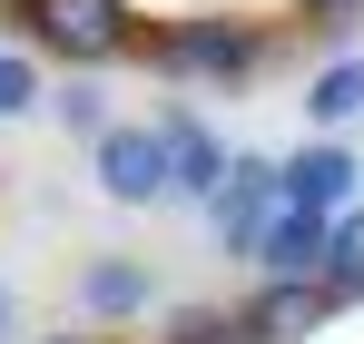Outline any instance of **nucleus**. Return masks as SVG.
<instances>
[{
  "label": "nucleus",
  "mask_w": 364,
  "mask_h": 344,
  "mask_svg": "<svg viewBox=\"0 0 364 344\" xmlns=\"http://www.w3.org/2000/svg\"><path fill=\"white\" fill-rule=\"evenodd\" d=\"M148 59L168 69V79H256L266 69V30L256 20H168Z\"/></svg>",
  "instance_id": "obj_1"
},
{
  "label": "nucleus",
  "mask_w": 364,
  "mask_h": 344,
  "mask_svg": "<svg viewBox=\"0 0 364 344\" xmlns=\"http://www.w3.org/2000/svg\"><path fill=\"white\" fill-rule=\"evenodd\" d=\"M89 177H99L109 207H158V197H178V168H168L158 118H119V128L89 148Z\"/></svg>",
  "instance_id": "obj_2"
},
{
  "label": "nucleus",
  "mask_w": 364,
  "mask_h": 344,
  "mask_svg": "<svg viewBox=\"0 0 364 344\" xmlns=\"http://www.w3.org/2000/svg\"><path fill=\"white\" fill-rule=\"evenodd\" d=\"M276 217H286V158H256V148H237L227 187L207 197V227H217V246H227V256H256Z\"/></svg>",
  "instance_id": "obj_3"
},
{
  "label": "nucleus",
  "mask_w": 364,
  "mask_h": 344,
  "mask_svg": "<svg viewBox=\"0 0 364 344\" xmlns=\"http://www.w3.org/2000/svg\"><path fill=\"white\" fill-rule=\"evenodd\" d=\"M30 40H40V50H60L69 69H99V59L138 50L128 0H30Z\"/></svg>",
  "instance_id": "obj_4"
},
{
  "label": "nucleus",
  "mask_w": 364,
  "mask_h": 344,
  "mask_svg": "<svg viewBox=\"0 0 364 344\" xmlns=\"http://www.w3.org/2000/svg\"><path fill=\"white\" fill-rule=\"evenodd\" d=\"M355 187H364V168H355V148H335V138H305L286 158V207L296 217H345Z\"/></svg>",
  "instance_id": "obj_5"
},
{
  "label": "nucleus",
  "mask_w": 364,
  "mask_h": 344,
  "mask_svg": "<svg viewBox=\"0 0 364 344\" xmlns=\"http://www.w3.org/2000/svg\"><path fill=\"white\" fill-rule=\"evenodd\" d=\"M158 138H168L178 197H197V207H207V197L227 187V168H237V148H227V138H217V128H207L197 109H158Z\"/></svg>",
  "instance_id": "obj_6"
},
{
  "label": "nucleus",
  "mask_w": 364,
  "mask_h": 344,
  "mask_svg": "<svg viewBox=\"0 0 364 344\" xmlns=\"http://www.w3.org/2000/svg\"><path fill=\"white\" fill-rule=\"evenodd\" d=\"M325 246H335V217H276L266 246H256V276L266 286H325Z\"/></svg>",
  "instance_id": "obj_7"
},
{
  "label": "nucleus",
  "mask_w": 364,
  "mask_h": 344,
  "mask_svg": "<svg viewBox=\"0 0 364 344\" xmlns=\"http://www.w3.org/2000/svg\"><path fill=\"white\" fill-rule=\"evenodd\" d=\"M148 295H158L148 256H89V266H79V315H89V325H128V315H148Z\"/></svg>",
  "instance_id": "obj_8"
},
{
  "label": "nucleus",
  "mask_w": 364,
  "mask_h": 344,
  "mask_svg": "<svg viewBox=\"0 0 364 344\" xmlns=\"http://www.w3.org/2000/svg\"><path fill=\"white\" fill-rule=\"evenodd\" d=\"M325 315H335L325 286H256V305H246L237 325H246V344H305Z\"/></svg>",
  "instance_id": "obj_9"
},
{
  "label": "nucleus",
  "mask_w": 364,
  "mask_h": 344,
  "mask_svg": "<svg viewBox=\"0 0 364 344\" xmlns=\"http://www.w3.org/2000/svg\"><path fill=\"white\" fill-rule=\"evenodd\" d=\"M305 118H315V128H345V118H364V59H325V69L305 79Z\"/></svg>",
  "instance_id": "obj_10"
},
{
  "label": "nucleus",
  "mask_w": 364,
  "mask_h": 344,
  "mask_svg": "<svg viewBox=\"0 0 364 344\" xmlns=\"http://www.w3.org/2000/svg\"><path fill=\"white\" fill-rule=\"evenodd\" d=\"M325 295H335V305H355V295H364V207H345V217H335V246H325Z\"/></svg>",
  "instance_id": "obj_11"
},
{
  "label": "nucleus",
  "mask_w": 364,
  "mask_h": 344,
  "mask_svg": "<svg viewBox=\"0 0 364 344\" xmlns=\"http://www.w3.org/2000/svg\"><path fill=\"white\" fill-rule=\"evenodd\" d=\"M50 118H60L69 138H89V148H99V138L119 128V118H109V99H99L89 79H69V89H50Z\"/></svg>",
  "instance_id": "obj_12"
},
{
  "label": "nucleus",
  "mask_w": 364,
  "mask_h": 344,
  "mask_svg": "<svg viewBox=\"0 0 364 344\" xmlns=\"http://www.w3.org/2000/svg\"><path fill=\"white\" fill-rule=\"evenodd\" d=\"M30 109H50L40 59H30V50H0V118H30Z\"/></svg>",
  "instance_id": "obj_13"
},
{
  "label": "nucleus",
  "mask_w": 364,
  "mask_h": 344,
  "mask_svg": "<svg viewBox=\"0 0 364 344\" xmlns=\"http://www.w3.org/2000/svg\"><path fill=\"white\" fill-rule=\"evenodd\" d=\"M168 344H246V325H227V315H178Z\"/></svg>",
  "instance_id": "obj_14"
},
{
  "label": "nucleus",
  "mask_w": 364,
  "mask_h": 344,
  "mask_svg": "<svg viewBox=\"0 0 364 344\" xmlns=\"http://www.w3.org/2000/svg\"><path fill=\"white\" fill-rule=\"evenodd\" d=\"M345 10H355V0H305V20H345Z\"/></svg>",
  "instance_id": "obj_15"
},
{
  "label": "nucleus",
  "mask_w": 364,
  "mask_h": 344,
  "mask_svg": "<svg viewBox=\"0 0 364 344\" xmlns=\"http://www.w3.org/2000/svg\"><path fill=\"white\" fill-rule=\"evenodd\" d=\"M10 325H20V305H10V286H0V335H10Z\"/></svg>",
  "instance_id": "obj_16"
},
{
  "label": "nucleus",
  "mask_w": 364,
  "mask_h": 344,
  "mask_svg": "<svg viewBox=\"0 0 364 344\" xmlns=\"http://www.w3.org/2000/svg\"><path fill=\"white\" fill-rule=\"evenodd\" d=\"M50 344H99V335H50Z\"/></svg>",
  "instance_id": "obj_17"
}]
</instances>
